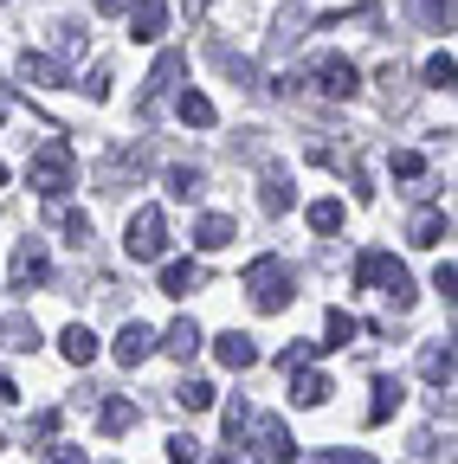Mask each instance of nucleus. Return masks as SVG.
Returning a JSON list of instances; mask_svg holds the SVG:
<instances>
[{
	"label": "nucleus",
	"mask_w": 458,
	"mask_h": 464,
	"mask_svg": "<svg viewBox=\"0 0 458 464\" xmlns=\"http://www.w3.org/2000/svg\"><path fill=\"white\" fill-rule=\"evenodd\" d=\"M239 439H252V458H258V464H291V451H297L291 426H284V420H271V413H246Z\"/></svg>",
	"instance_id": "1"
},
{
	"label": "nucleus",
	"mask_w": 458,
	"mask_h": 464,
	"mask_svg": "<svg viewBox=\"0 0 458 464\" xmlns=\"http://www.w3.org/2000/svg\"><path fill=\"white\" fill-rule=\"evenodd\" d=\"M26 188H39L45 200H59L72 188V142H45L33 155V168H26Z\"/></svg>",
	"instance_id": "2"
},
{
	"label": "nucleus",
	"mask_w": 458,
	"mask_h": 464,
	"mask_svg": "<svg viewBox=\"0 0 458 464\" xmlns=\"http://www.w3.org/2000/svg\"><path fill=\"white\" fill-rule=\"evenodd\" d=\"M123 252H130L136 265H155V258H168V219H161V207H142V213H130V239H123Z\"/></svg>",
	"instance_id": "3"
},
{
	"label": "nucleus",
	"mask_w": 458,
	"mask_h": 464,
	"mask_svg": "<svg viewBox=\"0 0 458 464\" xmlns=\"http://www.w3.org/2000/svg\"><path fill=\"white\" fill-rule=\"evenodd\" d=\"M246 290H252V304L271 316V310H284L291 304V265L284 258H258L252 271H246Z\"/></svg>",
	"instance_id": "4"
},
{
	"label": "nucleus",
	"mask_w": 458,
	"mask_h": 464,
	"mask_svg": "<svg viewBox=\"0 0 458 464\" xmlns=\"http://www.w3.org/2000/svg\"><path fill=\"white\" fill-rule=\"evenodd\" d=\"M317 91H323V97H356V91H362V72L349 65V58L323 52V58H317Z\"/></svg>",
	"instance_id": "5"
},
{
	"label": "nucleus",
	"mask_w": 458,
	"mask_h": 464,
	"mask_svg": "<svg viewBox=\"0 0 458 464\" xmlns=\"http://www.w3.org/2000/svg\"><path fill=\"white\" fill-rule=\"evenodd\" d=\"M130 33H136L142 45H155V39L168 33V0H130Z\"/></svg>",
	"instance_id": "6"
},
{
	"label": "nucleus",
	"mask_w": 458,
	"mask_h": 464,
	"mask_svg": "<svg viewBox=\"0 0 458 464\" xmlns=\"http://www.w3.org/2000/svg\"><path fill=\"white\" fill-rule=\"evenodd\" d=\"M52 265H45V246L39 239H20L14 246V290H26V284H39Z\"/></svg>",
	"instance_id": "7"
},
{
	"label": "nucleus",
	"mask_w": 458,
	"mask_h": 464,
	"mask_svg": "<svg viewBox=\"0 0 458 464\" xmlns=\"http://www.w3.org/2000/svg\"><path fill=\"white\" fill-rule=\"evenodd\" d=\"M149 355H155V329H149V323H130V329L117 335V362L136 368V362H149Z\"/></svg>",
	"instance_id": "8"
},
{
	"label": "nucleus",
	"mask_w": 458,
	"mask_h": 464,
	"mask_svg": "<svg viewBox=\"0 0 458 464\" xmlns=\"http://www.w3.org/2000/svg\"><path fill=\"white\" fill-rule=\"evenodd\" d=\"M20 78L39 84V91H59V84H65V65H59V58H45V52H26V58H20Z\"/></svg>",
	"instance_id": "9"
},
{
	"label": "nucleus",
	"mask_w": 458,
	"mask_h": 464,
	"mask_svg": "<svg viewBox=\"0 0 458 464\" xmlns=\"http://www.w3.org/2000/svg\"><path fill=\"white\" fill-rule=\"evenodd\" d=\"M181 72H188V58H181V52H161V65L149 72V97H142V103H161L168 91L181 84Z\"/></svg>",
	"instance_id": "10"
},
{
	"label": "nucleus",
	"mask_w": 458,
	"mask_h": 464,
	"mask_svg": "<svg viewBox=\"0 0 458 464\" xmlns=\"http://www.w3.org/2000/svg\"><path fill=\"white\" fill-rule=\"evenodd\" d=\"M200 265L194 258H175V265H161V290H168V297H188V290H200Z\"/></svg>",
	"instance_id": "11"
},
{
	"label": "nucleus",
	"mask_w": 458,
	"mask_h": 464,
	"mask_svg": "<svg viewBox=\"0 0 458 464\" xmlns=\"http://www.w3.org/2000/svg\"><path fill=\"white\" fill-rule=\"evenodd\" d=\"M239 239V226L226 219V213H207L200 226H194V246H207V252H219V246H233Z\"/></svg>",
	"instance_id": "12"
},
{
	"label": "nucleus",
	"mask_w": 458,
	"mask_h": 464,
	"mask_svg": "<svg viewBox=\"0 0 458 464\" xmlns=\"http://www.w3.org/2000/svg\"><path fill=\"white\" fill-rule=\"evenodd\" d=\"M213 355H219L226 368H252V362H258V348H252V335H239V329H233V335H219Z\"/></svg>",
	"instance_id": "13"
},
{
	"label": "nucleus",
	"mask_w": 458,
	"mask_h": 464,
	"mask_svg": "<svg viewBox=\"0 0 458 464\" xmlns=\"http://www.w3.org/2000/svg\"><path fill=\"white\" fill-rule=\"evenodd\" d=\"M420 374H426L433 387H452V348L426 342V348H420Z\"/></svg>",
	"instance_id": "14"
},
{
	"label": "nucleus",
	"mask_w": 458,
	"mask_h": 464,
	"mask_svg": "<svg viewBox=\"0 0 458 464\" xmlns=\"http://www.w3.org/2000/svg\"><path fill=\"white\" fill-rule=\"evenodd\" d=\"M0 342H7L14 355H33V348H39V329H33V316H7V329H0Z\"/></svg>",
	"instance_id": "15"
},
{
	"label": "nucleus",
	"mask_w": 458,
	"mask_h": 464,
	"mask_svg": "<svg viewBox=\"0 0 458 464\" xmlns=\"http://www.w3.org/2000/svg\"><path fill=\"white\" fill-rule=\"evenodd\" d=\"M181 123H194V130H213V97H200V91H181Z\"/></svg>",
	"instance_id": "16"
},
{
	"label": "nucleus",
	"mask_w": 458,
	"mask_h": 464,
	"mask_svg": "<svg viewBox=\"0 0 458 464\" xmlns=\"http://www.w3.org/2000/svg\"><path fill=\"white\" fill-rule=\"evenodd\" d=\"M65 362H78V368H84V362H97V335H91L84 323H72V329H65Z\"/></svg>",
	"instance_id": "17"
},
{
	"label": "nucleus",
	"mask_w": 458,
	"mask_h": 464,
	"mask_svg": "<svg viewBox=\"0 0 458 464\" xmlns=\"http://www.w3.org/2000/svg\"><path fill=\"white\" fill-rule=\"evenodd\" d=\"M394 265H400L394 252H368V258L356 265V284H387V271H394Z\"/></svg>",
	"instance_id": "18"
},
{
	"label": "nucleus",
	"mask_w": 458,
	"mask_h": 464,
	"mask_svg": "<svg viewBox=\"0 0 458 464\" xmlns=\"http://www.w3.org/2000/svg\"><path fill=\"white\" fill-rule=\"evenodd\" d=\"M291 374H297V387H291L297 406H323V400H329V381H323V374H304V368H291Z\"/></svg>",
	"instance_id": "19"
},
{
	"label": "nucleus",
	"mask_w": 458,
	"mask_h": 464,
	"mask_svg": "<svg viewBox=\"0 0 458 464\" xmlns=\"http://www.w3.org/2000/svg\"><path fill=\"white\" fill-rule=\"evenodd\" d=\"M445 232H452V219H445V213H420V219H414V246H439Z\"/></svg>",
	"instance_id": "20"
},
{
	"label": "nucleus",
	"mask_w": 458,
	"mask_h": 464,
	"mask_svg": "<svg viewBox=\"0 0 458 464\" xmlns=\"http://www.w3.org/2000/svg\"><path fill=\"white\" fill-rule=\"evenodd\" d=\"M400 406V381H375V406H368V426H381L387 413Z\"/></svg>",
	"instance_id": "21"
},
{
	"label": "nucleus",
	"mask_w": 458,
	"mask_h": 464,
	"mask_svg": "<svg viewBox=\"0 0 458 464\" xmlns=\"http://www.w3.org/2000/svg\"><path fill=\"white\" fill-rule=\"evenodd\" d=\"M194 348H200V329H194V323L181 316L175 329H168V355H181V362H188V355H194Z\"/></svg>",
	"instance_id": "22"
},
{
	"label": "nucleus",
	"mask_w": 458,
	"mask_h": 464,
	"mask_svg": "<svg viewBox=\"0 0 458 464\" xmlns=\"http://www.w3.org/2000/svg\"><path fill=\"white\" fill-rule=\"evenodd\" d=\"M452 78H458L452 52H433V58H426V84H433V91H452Z\"/></svg>",
	"instance_id": "23"
},
{
	"label": "nucleus",
	"mask_w": 458,
	"mask_h": 464,
	"mask_svg": "<svg viewBox=\"0 0 458 464\" xmlns=\"http://www.w3.org/2000/svg\"><path fill=\"white\" fill-rule=\"evenodd\" d=\"M130 426H136V406L130 400H110L103 406V432H130Z\"/></svg>",
	"instance_id": "24"
},
{
	"label": "nucleus",
	"mask_w": 458,
	"mask_h": 464,
	"mask_svg": "<svg viewBox=\"0 0 458 464\" xmlns=\"http://www.w3.org/2000/svg\"><path fill=\"white\" fill-rule=\"evenodd\" d=\"M181 406H188V413H207V406H213V387L207 381H181V393H175Z\"/></svg>",
	"instance_id": "25"
},
{
	"label": "nucleus",
	"mask_w": 458,
	"mask_h": 464,
	"mask_svg": "<svg viewBox=\"0 0 458 464\" xmlns=\"http://www.w3.org/2000/svg\"><path fill=\"white\" fill-rule=\"evenodd\" d=\"M349 335H356V316H342V310H329V335H323V355H329V348H342Z\"/></svg>",
	"instance_id": "26"
},
{
	"label": "nucleus",
	"mask_w": 458,
	"mask_h": 464,
	"mask_svg": "<svg viewBox=\"0 0 458 464\" xmlns=\"http://www.w3.org/2000/svg\"><path fill=\"white\" fill-rule=\"evenodd\" d=\"M310 226H317V232H336V226H342V200H317V207H310Z\"/></svg>",
	"instance_id": "27"
},
{
	"label": "nucleus",
	"mask_w": 458,
	"mask_h": 464,
	"mask_svg": "<svg viewBox=\"0 0 458 464\" xmlns=\"http://www.w3.org/2000/svg\"><path fill=\"white\" fill-rule=\"evenodd\" d=\"M168 458H175V464H200V439H194V432L168 439Z\"/></svg>",
	"instance_id": "28"
},
{
	"label": "nucleus",
	"mask_w": 458,
	"mask_h": 464,
	"mask_svg": "<svg viewBox=\"0 0 458 464\" xmlns=\"http://www.w3.org/2000/svg\"><path fill=\"white\" fill-rule=\"evenodd\" d=\"M168 188H175L181 200H188V194H200V168H175V174H168Z\"/></svg>",
	"instance_id": "29"
},
{
	"label": "nucleus",
	"mask_w": 458,
	"mask_h": 464,
	"mask_svg": "<svg viewBox=\"0 0 458 464\" xmlns=\"http://www.w3.org/2000/svg\"><path fill=\"white\" fill-rule=\"evenodd\" d=\"M420 14H426L433 26H452V0H420Z\"/></svg>",
	"instance_id": "30"
},
{
	"label": "nucleus",
	"mask_w": 458,
	"mask_h": 464,
	"mask_svg": "<svg viewBox=\"0 0 458 464\" xmlns=\"http://www.w3.org/2000/svg\"><path fill=\"white\" fill-rule=\"evenodd\" d=\"M65 239H72V246L91 239V219H84V213H65Z\"/></svg>",
	"instance_id": "31"
},
{
	"label": "nucleus",
	"mask_w": 458,
	"mask_h": 464,
	"mask_svg": "<svg viewBox=\"0 0 458 464\" xmlns=\"http://www.w3.org/2000/svg\"><path fill=\"white\" fill-rule=\"evenodd\" d=\"M284 200H291V194H284V174H271V181H265V207L284 213Z\"/></svg>",
	"instance_id": "32"
},
{
	"label": "nucleus",
	"mask_w": 458,
	"mask_h": 464,
	"mask_svg": "<svg viewBox=\"0 0 458 464\" xmlns=\"http://www.w3.org/2000/svg\"><path fill=\"white\" fill-rule=\"evenodd\" d=\"M420 168H426V161H420L414 149H400V155H394V174H407V181H414V174H420Z\"/></svg>",
	"instance_id": "33"
},
{
	"label": "nucleus",
	"mask_w": 458,
	"mask_h": 464,
	"mask_svg": "<svg viewBox=\"0 0 458 464\" xmlns=\"http://www.w3.org/2000/svg\"><path fill=\"white\" fill-rule=\"evenodd\" d=\"M45 464H84V451H78V445H52V458H45Z\"/></svg>",
	"instance_id": "34"
},
{
	"label": "nucleus",
	"mask_w": 458,
	"mask_h": 464,
	"mask_svg": "<svg viewBox=\"0 0 458 464\" xmlns=\"http://www.w3.org/2000/svg\"><path fill=\"white\" fill-rule=\"evenodd\" d=\"M97 14H130V0H97Z\"/></svg>",
	"instance_id": "35"
},
{
	"label": "nucleus",
	"mask_w": 458,
	"mask_h": 464,
	"mask_svg": "<svg viewBox=\"0 0 458 464\" xmlns=\"http://www.w3.org/2000/svg\"><path fill=\"white\" fill-rule=\"evenodd\" d=\"M0 181H7V168H0Z\"/></svg>",
	"instance_id": "36"
}]
</instances>
